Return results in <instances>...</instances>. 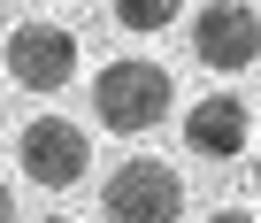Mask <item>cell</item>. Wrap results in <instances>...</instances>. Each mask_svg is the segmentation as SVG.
<instances>
[{
    "label": "cell",
    "instance_id": "8992f818",
    "mask_svg": "<svg viewBox=\"0 0 261 223\" xmlns=\"http://www.w3.org/2000/svg\"><path fill=\"white\" fill-rule=\"evenodd\" d=\"M185 139H192V154L230 162V154H246V139H253V108H246L238 92H207V100H192Z\"/></svg>",
    "mask_w": 261,
    "mask_h": 223
},
{
    "label": "cell",
    "instance_id": "277c9868",
    "mask_svg": "<svg viewBox=\"0 0 261 223\" xmlns=\"http://www.w3.org/2000/svg\"><path fill=\"white\" fill-rule=\"evenodd\" d=\"M8 77L31 92H62L77 77V31L69 23H16L8 31Z\"/></svg>",
    "mask_w": 261,
    "mask_h": 223
},
{
    "label": "cell",
    "instance_id": "ba28073f",
    "mask_svg": "<svg viewBox=\"0 0 261 223\" xmlns=\"http://www.w3.org/2000/svg\"><path fill=\"white\" fill-rule=\"evenodd\" d=\"M207 223H261V215H253V208H215Z\"/></svg>",
    "mask_w": 261,
    "mask_h": 223
},
{
    "label": "cell",
    "instance_id": "5b68a950",
    "mask_svg": "<svg viewBox=\"0 0 261 223\" xmlns=\"http://www.w3.org/2000/svg\"><path fill=\"white\" fill-rule=\"evenodd\" d=\"M192 54L207 69H253V54H261L253 0H207V8L192 16Z\"/></svg>",
    "mask_w": 261,
    "mask_h": 223
},
{
    "label": "cell",
    "instance_id": "9c48e42d",
    "mask_svg": "<svg viewBox=\"0 0 261 223\" xmlns=\"http://www.w3.org/2000/svg\"><path fill=\"white\" fill-rule=\"evenodd\" d=\"M8 215H16V200H8V177H0V223H8Z\"/></svg>",
    "mask_w": 261,
    "mask_h": 223
},
{
    "label": "cell",
    "instance_id": "8fae6325",
    "mask_svg": "<svg viewBox=\"0 0 261 223\" xmlns=\"http://www.w3.org/2000/svg\"><path fill=\"white\" fill-rule=\"evenodd\" d=\"M46 223H69V215H46Z\"/></svg>",
    "mask_w": 261,
    "mask_h": 223
},
{
    "label": "cell",
    "instance_id": "7a4b0ae2",
    "mask_svg": "<svg viewBox=\"0 0 261 223\" xmlns=\"http://www.w3.org/2000/svg\"><path fill=\"white\" fill-rule=\"evenodd\" d=\"M100 215H108V223H177V215H185V177H177L162 154H130V162L108 169Z\"/></svg>",
    "mask_w": 261,
    "mask_h": 223
},
{
    "label": "cell",
    "instance_id": "6da1fadb",
    "mask_svg": "<svg viewBox=\"0 0 261 223\" xmlns=\"http://www.w3.org/2000/svg\"><path fill=\"white\" fill-rule=\"evenodd\" d=\"M169 100H177V85H169V69L162 62H108L100 77H92V108H100V123L108 131H123V139H139V131H154L162 116H169Z\"/></svg>",
    "mask_w": 261,
    "mask_h": 223
},
{
    "label": "cell",
    "instance_id": "30bf717a",
    "mask_svg": "<svg viewBox=\"0 0 261 223\" xmlns=\"http://www.w3.org/2000/svg\"><path fill=\"white\" fill-rule=\"evenodd\" d=\"M253 192H261V162H253Z\"/></svg>",
    "mask_w": 261,
    "mask_h": 223
},
{
    "label": "cell",
    "instance_id": "3957f363",
    "mask_svg": "<svg viewBox=\"0 0 261 223\" xmlns=\"http://www.w3.org/2000/svg\"><path fill=\"white\" fill-rule=\"evenodd\" d=\"M16 162H23V177H31V185L69 192V185L92 169V139H85L69 116H31V123H23V139H16Z\"/></svg>",
    "mask_w": 261,
    "mask_h": 223
},
{
    "label": "cell",
    "instance_id": "52a82bcc",
    "mask_svg": "<svg viewBox=\"0 0 261 223\" xmlns=\"http://www.w3.org/2000/svg\"><path fill=\"white\" fill-rule=\"evenodd\" d=\"M185 16V0H115V23L123 31H169Z\"/></svg>",
    "mask_w": 261,
    "mask_h": 223
}]
</instances>
